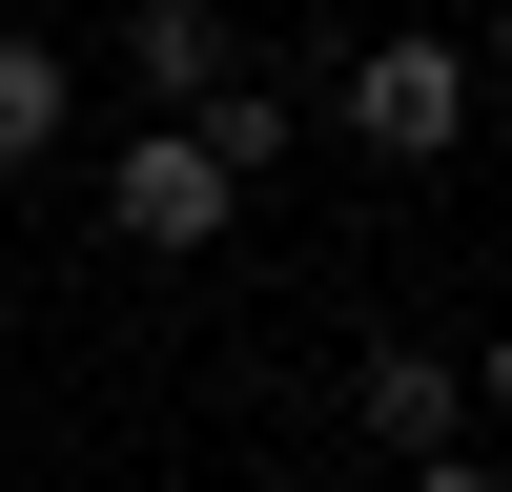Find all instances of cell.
Wrapping results in <instances>:
<instances>
[{
    "instance_id": "1",
    "label": "cell",
    "mask_w": 512,
    "mask_h": 492,
    "mask_svg": "<svg viewBox=\"0 0 512 492\" xmlns=\"http://www.w3.org/2000/svg\"><path fill=\"white\" fill-rule=\"evenodd\" d=\"M472 82H492V41H349L328 123H349L369 164H451V144H472Z\"/></svg>"
},
{
    "instance_id": "2",
    "label": "cell",
    "mask_w": 512,
    "mask_h": 492,
    "mask_svg": "<svg viewBox=\"0 0 512 492\" xmlns=\"http://www.w3.org/2000/svg\"><path fill=\"white\" fill-rule=\"evenodd\" d=\"M226 205H246V164L205 144V123H164V144L103 164V226H123V246H226Z\"/></svg>"
},
{
    "instance_id": "3",
    "label": "cell",
    "mask_w": 512,
    "mask_h": 492,
    "mask_svg": "<svg viewBox=\"0 0 512 492\" xmlns=\"http://www.w3.org/2000/svg\"><path fill=\"white\" fill-rule=\"evenodd\" d=\"M103 62L144 82L164 123H185V103H226V82H246V41H226V0H123V41H103Z\"/></svg>"
},
{
    "instance_id": "4",
    "label": "cell",
    "mask_w": 512,
    "mask_h": 492,
    "mask_svg": "<svg viewBox=\"0 0 512 492\" xmlns=\"http://www.w3.org/2000/svg\"><path fill=\"white\" fill-rule=\"evenodd\" d=\"M349 410H369V451L410 472V451H451V410H492V390H472L451 349H369V369H349Z\"/></svg>"
},
{
    "instance_id": "5",
    "label": "cell",
    "mask_w": 512,
    "mask_h": 492,
    "mask_svg": "<svg viewBox=\"0 0 512 492\" xmlns=\"http://www.w3.org/2000/svg\"><path fill=\"white\" fill-rule=\"evenodd\" d=\"M62 123H82V62H62V41H21V21H0V164H41Z\"/></svg>"
},
{
    "instance_id": "6",
    "label": "cell",
    "mask_w": 512,
    "mask_h": 492,
    "mask_svg": "<svg viewBox=\"0 0 512 492\" xmlns=\"http://www.w3.org/2000/svg\"><path fill=\"white\" fill-rule=\"evenodd\" d=\"M185 123H205V144L246 164V185H267V164H287V82H226V103H185Z\"/></svg>"
},
{
    "instance_id": "7",
    "label": "cell",
    "mask_w": 512,
    "mask_h": 492,
    "mask_svg": "<svg viewBox=\"0 0 512 492\" xmlns=\"http://www.w3.org/2000/svg\"><path fill=\"white\" fill-rule=\"evenodd\" d=\"M410 492H512V472H492V451H410Z\"/></svg>"
},
{
    "instance_id": "8",
    "label": "cell",
    "mask_w": 512,
    "mask_h": 492,
    "mask_svg": "<svg viewBox=\"0 0 512 492\" xmlns=\"http://www.w3.org/2000/svg\"><path fill=\"white\" fill-rule=\"evenodd\" d=\"M472 390H492V410H512V328H492V349H472Z\"/></svg>"
},
{
    "instance_id": "9",
    "label": "cell",
    "mask_w": 512,
    "mask_h": 492,
    "mask_svg": "<svg viewBox=\"0 0 512 492\" xmlns=\"http://www.w3.org/2000/svg\"><path fill=\"white\" fill-rule=\"evenodd\" d=\"M492 82H512V0H492Z\"/></svg>"
}]
</instances>
